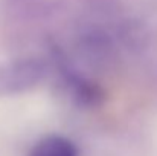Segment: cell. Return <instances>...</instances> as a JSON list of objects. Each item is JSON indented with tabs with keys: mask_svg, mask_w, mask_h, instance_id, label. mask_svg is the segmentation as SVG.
Masks as SVG:
<instances>
[{
	"mask_svg": "<svg viewBox=\"0 0 157 156\" xmlns=\"http://www.w3.org/2000/svg\"><path fill=\"white\" fill-rule=\"evenodd\" d=\"M46 66L38 58H18L0 64V97L29 92L41 84Z\"/></svg>",
	"mask_w": 157,
	"mask_h": 156,
	"instance_id": "6da1fadb",
	"label": "cell"
},
{
	"mask_svg": "<svg viewBox=\"0 0 157 156\" xmlns=\"http://www.w3.org/2000/svg\"><path fill=\"white\" fill-rule=\"evenodd\" d=\"M29 156H79L76 144L63 135H48L31 149Z\"/></svg>",
	"mask_w": 157,
	"mask_h": 156,
	"instance_id": "7a4b0ae2",
	"label": "cell"
},
{
	"mask_svg": "<svg viewBox=\"0 0 157 156\" xmlns=\"http://www.w3.org/2000/svg\"><path fill=\"white\" fill-rule=\"evenodd\" d=\"M66 83L69 84L70 94L76 103H79L84 107H92L101 103L102 100V90L98 84L75 75L73 72L66 74Z\"/></svg>",
	"mask_w": 157,
	"mask_h": 156,
	"instance_id": "3957f363",
	"label": "cell"
}]
</instances>
